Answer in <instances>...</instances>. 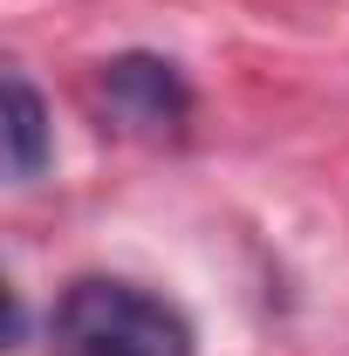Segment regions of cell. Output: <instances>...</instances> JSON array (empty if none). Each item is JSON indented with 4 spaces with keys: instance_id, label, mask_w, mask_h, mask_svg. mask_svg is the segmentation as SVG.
<instances>
[{
    "instance_id": "6da1fadb",
    "label": "cell",
    "mask_w": 349,
    "mask_h": 356,
    "mask_svg": "<svg viewBox=\"0 0 349 356\" xmlns=\"http://www.w3.org/2000/svg\"><path fill=\"white\" fill-rule=\"evenodd\" d=\"M62 356H192V322L117 274H83L62 288V302L48 315Z\"/></svg>"
},
{
    "instance_id": "7a4b0ae2",
    "label": "cell",
    "mask_w": 349,
    "mask_h": 356,
    "mask_svg": "<svg viewBox=\"0 0 349 356\" xmlns=\"http://www.w3.org/2000/svg\"><path fill=\"white\" fill-rule=\"evenodd\" d=\"M103 103H110V117L137 137H178L185 131V117H192V89L178 76L165 55H151V48H131V55H110L103 62Z\"/></svg>"
},
{
    "instance_id": "3957f363",
    "label": "cell",
    "mask_w": 349,
    "mask_h": 356,
    "mask_svg": "<svg viewBox=\"0 0 349 356\" xmlns=\"http://www.w3.org/2000/svg\"><path fill=\"white\" fill-rule=\"evenodd\" d=\"M0 137H7V178L14 185L42 178L48 151H55V131H48V110H42V96H35L28 76L0 83Z\"/></svg>"
}]
</instances>
